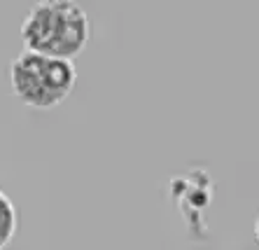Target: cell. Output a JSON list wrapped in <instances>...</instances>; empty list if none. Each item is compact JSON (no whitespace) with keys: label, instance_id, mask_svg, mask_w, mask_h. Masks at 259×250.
<instances>
[{"label":"cell","instance_id":"1","mask_svg":"<svg viewBox=\"0 0 259 250\" xmlns=\"http://www.w3.org/2000/svg\"><path fill=\"white\" fill-rule=\"evenodd\" d=\"M91 40V21L77 0H37L21 21L26 52L72 61Z\"/></svg>","mask_w":259,"mask_h":250},{"label":"cell","instance_id":"2","mask_svg":"<svg viewBox=\"0 0 259 250\" xmlns=\"http://www.w3.org/2000/svg\"><path fill=\"white\" fill-rule=\"evenodd\" d=\"M77 70L72 61L52 59L35 52H21L10 63V87L24 105L33 110H52L75 89Z\"/></svg>","mask_w":259,"mask_h":250},{"label":"cell","instance_id":"3","mask_svg":"<svg viewBox=\"0 0 259 250\" xmlns=\"http://www.w3.org/2000/svg\"><path fill=\"white\" fill-rule=\"evenodd\" d=\"M17 227H19L17 208H14L12 199L0 189V250L12 243L14 234H17Z\"/></svg>","mask_w":259,"mask_h":250},{"label":"cell","instance_id":"4","mask_svg":"<svg viewBox=\"0 0 259 250\" xmlns=\"http://www.w3.org/2000/svg\"><path fill=\"white\" fill-rule=\"evenodd\" d=\"M254 236H257V241H259V218H257V222H254Z\"/></svg>","mask_w":259,"mask_h":250}]
</instances>
